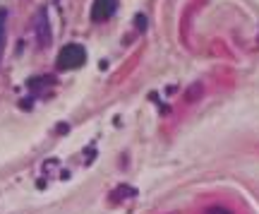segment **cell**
<instances>
[{
    "label": "cell",
    "mask_w": 259,
    "mask_h": 214,
    "mask_svg": "<svg viewBox=\"0 0 259 214\" xmlns=\"http://www.w3.org/2000/svg\"><path fill=\"white\" fill-rule=\"evenodd\" d=\"M34 27H36V34H39L41 46H48V43H51V24H48V12H46V10H39Z\"/></svg>",
    "instance_id": "obj_2"
},
{
    "label": "cell",
    "mask_w": 259,
    "mask_h": 214,
    "mask_svg": "<svg viewBox=\"0 0 259 214\" xmlns=\"http://www.w3.org/2000/svg\"><path fill=\"white\" fill-rule=\"evenodd\" d=\"M211 214H228V210H211Z\"/></svg>",
    "instance_id": "obj_5"
},
{
    "label": "cell",
    "mask_w": 259,
    "mask_h": 214,
    "mask_svg": "<svg viewBox=\"0 0 259 214\" xmlns=\"http://www.w3.org/2000/svg\"><path fill=\"white\" fill-rule=\"evenodd\" d=\"M2 17H5V15L0 12V34H2Z\"/></svg>",
    "instance_id": "obj_6"
},
{
    "label": "cell",
    "mask_w": 259,
    "mask_h": 214,
    "mask_svg": "<svg viewBox=\"0 0 259 214\" xmlns=\"http://www.w3.org/2000/svg\"><path fill=\"white\" fill-rule=\"evenodd\" d=\"M115 10V0H96L94 7H91V17L99 22V20H106L111 17V12Z\"/></svg>",
    "instance_id": "obj_3"
},
{
    "label": "cell",
    "mask_w": 259,
    "mask_h": 214,
    "mask_svg": "<svg viewBox=\"0 0 259 214\" xmlns=\"http://www.w3.org/2000/svg\"><path fill=\"white\" fill-rule=\"evenodd\" d=\"M137 29H144V17H142V15L137 17Z\"/></svg>",
    "instance_id": "obj_4"
},
{
    "label": "cell",
    "mask_w": 259,
    "mask_h": 214,
    "mask_svg": "<svg viewBox=\"0 0 259 214\" xmlns=\"http://www.w3.org/2000/svg\"><path fill=\"white\" fill-rule=\"evenodd\" d=\"M86 61V51L80 43H67L60 53H58V67L60 70H72V67H82Z\"/></svg>",
    "instance_id": "obj_1"
}]
</instances>
